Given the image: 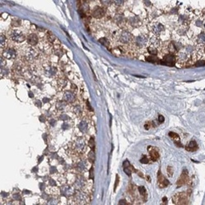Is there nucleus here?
<instances>
[{"instance_id":"1","label":"nucleus","mask_w":205,"mask_h":205,"mask_svg":"<svg viewBox=\"0 0 205 205\" xmlns=\"http://www.w3.org/2000/svg\"><path fill=\"white\" fill-rule=\"evenodd\" d=\"M117 39L120 44H122V46L130 45H132L134 36L131 32L127 31H123L121 33L117 34Z\"/></svg>"},{"instance_id":"2","label":"nucleus","mask_w":205,"mask_h":205,"mask_svg":"<svg viewBox=\"0 0 205 205\" xmlns=\"http://www.w3.org/2000/svg\"><path fill=\"white\" fill-rule=\"evenodd\" d=\"M190 193L181 192L177 193L172 197V201L175 204H188Z\"/></svg>"},{"instance_id":"3","label":"nucleus","mask_w":205,"mask_h":205,"mask_svg":"<svg viewBox=\"0 0 205 205\" xmlns=\"http://www.w3.org/2000/svg\"><path fill=\"white\" fill-rule=\"evenodd\" d=\"M71 147L72 151H74L75 153H80L84 152V150L86 148V145H85V142L83 139L78 138L73 141L72 144H71Z\"/></svg>"},{"instance_id":"4","label":"nucleus","mask_w":205,"mask_h":205,"mask_svg":"<svg viewBox=\"0 0 205 205\" xmlns=\"http://www.w3.org/2000/svg\"><path fill=\"white\" fill-rule=\"evenodd\" d=\"M147 36L145 35H138L136 38H134L132 45L134 48L137 49H143L145 48L147 45Z\"/></svg>"},{"instance_id":"5","label":"nucleus","mask_w":205,"mask_h":205,"mask_svg":"<svg viewBox=\"0 0 205 205\" xmlns=\"http://www.w3.org/2000/svg\"><path fill=\"white\" fill-rule=\"evenodd\" d=\"M9 38L12 41L17 42V43H21L25 40V35L23 32L19 31L18 29H13L9 32Z\"/></svg>"},{"instance_id":"6","label":"nucleus","mask_w":205,"mask_h":205,"mask_svg":"<svg viewBox=\"0 0 205 205\" xmlns=\"http://www.w3.org/2000/svg\"><path fill=\"white\" fill-rule=\"evenodd\" d=\"M177 62V58L176 56L172 54V53H167L164 56L163 58L159 63L163 64V65H166V66H172L175 65V63Z\"/></svg>"},{"instance_id":"7","label":"nucleus","mask_w":205,"mask_h":205,"mask_svg":"<svg viewBox=\"0 0 205 205\" xmlns=\"http://www.w3.org/2000/svg\"><path fill=\"white\" fill-rule=\"evenodd\" d=\"M3 56L6 59H14L17 56V52L12 47L5 48L4 49V52H3Z\"/></svg>"},{"instance_id":"8","label":"nucleus","mask_w":205,"mask_h":205,"mask_svg":"<svg viewBox=\"0 0 205 205\" xmlns=\"http://www.w3.org/2000/svg\"><path fill=\"white\" fill-rule=\"evenodd\" d=\"M164 30H165V28H164L163 25L158 23V22L153 23L151 26V31L155 36H158V35H161V33Z\"/></svg>"},{"instance_id":"9","label":"nucleus","mask_w":205,"mask_h":205,"mask_svg":"<svg viewBox=\"0 0 205 205\" xmlns=\"http://www.w3.org/2000/svg\"><path fill=\"white\" fill-rule=\"evenodd\" d=\"M188 181H189V175H188V171H187V170H184L183 171H182V173H181L180 178L178 179L177 184L178 186H181V185H184L186 184V183L188 182Z\"/></svg>"},{"instance_id":"10","label":"nucleus","mask_w":205,"mask_h":205,"mask_svg":"<svg viewBox=\"0 0 205 205\" xmlns=\"http://www.w3.org/2000/svg\"><path fill=\"white\" fill-rule=\"evenodd\" d=\"M158 184L160 188H165L167 187L169 185V181H167L166 177H164V176L161 172H158Z\"/></svg>"},{"instance_id":"11","label":"nucleus","mask_w":205,"mask_h":205,"mask_svg":"<svg viewBox=\"0 0 205 205\" xmlns=\"http://www.w3.org/2000/svg\"><path fill=\"white\" fill-rule=\"evenodd\" d=\"M105 11L103 7H94V10L92 11V16L94 17V18H103L104 16Z\"/></svg>"},{"instance_id":"12","label":"nucleus","mask_w":205,"mask_h":205,"mask_svg":"<svg viewBox=\"0 0 205 205\" xmlns=\"http://www.w3.org/2000/svg\"><path fill=\"white\" fill-rule=\"evenodd\" d=\"M74 197H75L76 203H77L78 204H85L87 202L86 196L84 195L83 193H81V192H78V193H77Z\"/></svg>"},{"instance_id":"13","label":"nucleus","mask_w":205,"mask_h":205,"mask_svg":"<svg viewBox=\"0 0 205 205\" xmlns=\"http://www.w3.org/2000/svg\"><path fill=\"white\" fill-rule=\"evenodd\" d=\"M63 99L66 103H73L75 100V95L73 94L71 91H66L63 94Z\"/></svg>"},{"instance_id":"14","label":"nucleus","mask_w":205,"mask_h":205,"mask_svg":"<svg viewBox=\"0 0 205 205\" xmlns=\"http://www.w3.org/2000/svg\"><path fill=\"white\" fill-rule=\"evenodd\" d=\"M39 39L35 34H30L27 36V43L30 45L34 46L38 44Z\"/></svg>"},{"instance_id":"15","label":"nucleus","mask_w":205,"mask_h":205,"mask_svg":"<svg viewBox=\"0 0 205 205\" xmlns=\"http://www.w3.org/2000/svg\"><path fill=\"white\" fill-rule=\"evenodd\" d=\"M123 168H124V171H125V173L126 174V175H128L129 177H131V173H132L134 167L130 164L128 160H126V161H125V162L123 163Z\"/></svg>"},{"instance_id":"16","label":"nucleus","mask_w":205,"mask_h":205,"mask_svg":"<svg viewBox=\"0 0 205 205\" xmlns=\"http://www.w3.org/2000/svg\"><path fill=\"white\" fill-rule=\"evenodd\" d=\"M86 185V181L82 177H79L76 179V181H75V186L77 188V189H83Z\"/></svg>"},{"instance_id":"17","label":"nucleus","mask_w":205,"mask_h":205,"mask_svg":"<svg viewBox=\"0 0 205 205\" xmlns=\"http://www.w3.org/2000/svg\"><path fill=\"white\" fill-rule=\"evenodd\" d=\"M185 150H187L188 152H195L198 150V144L195 140H192L185 146Z\"/></svg>"},{"instance_id":"18","label":"nucleus","mask_w":205,"mask_h":205,"mask_svg":"<svg viewBox=\"0 0 205 205\" xmlns=\"http://www.w3.org/2000/svg\"><path fill=\"white\" fill-rule=\"evenodd\" d=\"M61 190H62L63 195H65V196H71L72 195H74L73 190L69 185H64V186L61 188Z\"/></svg>"},{"instance_id":"19","label":"nucleus","mask_w":205,"mask_h":205,"mask_svg":"<svg viewBox=\"0 0 205 205\" xmlns=\"http://www.w3.org/2000/svg\"><path fill=\"white\" fill-rule=\"evenodd\" d=\"M196 42L200 47H205V33H200L197 37Z\"/></svg>"},{"instance_id":"20","label":"nucleus","mask_w":205,"mask_h":205,"mask_svg":"<svg viewBox=\"0 0 205 205\" xmlns=\"http://www.w3.org/2000/svg\"><path fill=\"white\" fill-rule=\"evenodd\" d=\"M150 155L151 159H152V161H153V162H156V161H158V158H159V153H158V152L155 149H153V148L150 151Z\"/></svg>"},{"instance_id":"21","label":"nucleus","mask_w":205,"mask_h":205,"mask_svg":"<svg viewBox=\"0 0 205 205\" xmlns=\"http://www.w3.org/2000/svg\"><path fill=\"white\" fill-rule=\"evenodd\" d=\"M138 190H139V195H140V196H141V198H143V200H144V201H146L147 194H146L145 188L144 187V186H139V187L138 188Z\"/></svg>"},{"instance_id":"22","label":"nucleus","mask_w":205,"mask_h":205,"mask_svg":"<svg viewBox=\"0 0 205 205\" xmlns=\"http://www.w3.org/2000/svg\"><path fill=\"white\" fill-rule=\"evenodd\" d=\"M85 169H86V164L85 162L80 161L77 164V170L78 171H85Z\"/></svg>"},{"instance_id":"23","label":"nucleus","mask_w":205,"mask_h":205,"mask_svg":"<svg viewBox=\"0 0 205 205\" xmlns=\"http://www.w3.org/2000/svg\"><path fill=\"white\" fill-rule=\"evenodd\" d=\"M78 127H79V130H80L81 132H85L87 128H88L87 122H85V121H81L80 124L78 125Z\"/></svg>"},{"instance_id":"24","label":"nucleus","mask_w":205,"mask_h":205,"mask_svg":"<svg viewBox=\"0 0 205 205\" xmlns=\"http://www.w3.org/2000/svg\"><path fill=\"white\" fill-rule=\"evenodd\" d=\"M7 39L6 38V36L3 34H1V48L4 49L5 48H7Z\"/></svg>"},{"instance_id":"25","label":"nucleus","mask_w":205,"mask_h":205,"mask_svg":"<svg viewBox=\"0 0 205 205\" xmlns=\"http://www.w3.org/2000/svg\"><path fill=\"white\" fill-rule=\"evenodd\" d=\"M115 21L118 25H122L123 22H125V19L122 14H118L117 16L115 17Z\"/></svg>"},{"instance_id":"26","label":"nucleus","mask_w":205,"mask_h":205,"mask_svg":"<svg viewBox=\"0 0 205 205\" xmlns=\"http://www.w3.org/2000/svg\"><path fill=\"white\" fill-rule=\"evenodd\" d=\"M147 50H148V52L150 53L151 55H156L157 53H158V48L154 47V46L150 45L148 47Z\"/></svg>"},{"instance_id":"27","label":"nucleus","mask_w":205,"mask_h":205,"mask_svg":"<svg viewBox=\"0 0 205 205\" xmlns=\"http://www.w3.org/2000/svg\"><path fill=\"white\" fill-rule=\"evenodd\" d=\"M150 45L152 46H154V47H156V48H158L160 46V41L159 39L158 38H152L151 39H150Z\"/></svg>"},{"instance_id":"28","label":"nucleus","mask_w":205,"mask_h":205,"mask_svg":"<svg viewBox=\"0 0 205 205\" xmlns=\"http://www.w3.org/2000/svg\"><path fill=\"white\" fill-rule=\"evenodd\" d=\"M66 103H64V102H58V104H57V108H58L59 110H61V111H63V110H64L65 108H66Z\"/></svg>"},{"instance_id":"29","label":"nucleus","mask_w":205,"mask_h":205,"mask_svg":"<svg viewBox=\"0 0 205 205\" xmlns=\"http://www.w3.org/2000/svg\"><path fill=\"white\" fill-rule=\"evenodd\" d=\"M99 42H100L103 45L105 46V47H107V48H109V46H110V43H109V41H108L107 39H104V38L99 39Z\"/></svg>"},{"instance_id":"30","label":"nucleus","mask_w":205,"mask_h":205,"mask_svg":"<svg viewBox=\"0 0 205 205\" xmlns=\"http://www.w3.org/2000/svg\"><path fill=\"white\" fill-rule=\"evenodd\" d=\"M169 136H170L171 139L175 140V141H177V140H180V136H178L177 133L175 132H170L169 133Z\"/></svg>"},{"instance_id":"31","label":"nucleus","mask_w":205,"mask_h":205,"mask_svg":"<svg viewBox=\"0 0 205 205\" xmlns=\"http://www.w3.org/2000/svg\"><path fill=\"white\" fill-rule=\"evenodd\" d=\"M74 112L77 115H79L81 113V108H80V107L79 106V105H77V106H75V107H74Z\"/></svg>"},{"instance_id":"32","label":"nucleus","mask_w":205,"mask_h":205,"mask_svg":"<svg viewBox=\"0 0 205 205\" xmlns=\"http://www.w3.org/2000/svg\"><path fill=\"white\" fill-rule=\"evenodd\" d=\"M167 171L169 177H172V175H173V169H172V167H170V166H169V167H167Z\"/></svg>"},{"instance_id":"33","label":"nucleus","mask_w":205,"mask_h":205,"mask_svg":"<svg viewBox=\"0 0 205 205\" xmlns=\"http://www.w3.org/2000/svg\"><path fill=\"white\" fill-rule=\"evenodd\" d=\"M140 163L143 164H146L149 163V159H148V158L146 156H143L142 158L140 159Z\"/></svg>"},{"instance_id":"34","label":"nucleus","mask_w":205,"mask_h":205,"mask_svg":"<svg viewBox=\"0 0 205 205\" xmlns=\"http://www.w3.org/2000/svg\"><path fill=\"white\" fill-rule=\"evenodd\" d=\"M204 65H205V61H203V60L198 61V63L195 64V66H204Z\"/></svg>"},{"instance_id":"35","label":"nucleus","mask_w":205,"mask_h":205,"mask_svg":"<svg viewBox=\"0 0 205 205\" xmlns=\"http://www.w3.org/2000/svg\"><path fill=\"white\" fill-rule=\"evenodd\" d=\"M119 183V177L118 175H117V179H116V183H115V186H114V190H116V189Z\"/></svg>"},{"instance_id":"36","label":"nucleus","mask_w":205,"mask_h":205,"mask_svg":"<svg viewBox=\"0 0 205 205\" xmlns=\"http://www.w3.org/2000/svg\"><path fill=\"white\" fill-rule=\"evenodd\" d=\"M113 1L115 2V4H117V5H122L124 3L125 0H113Z\"/></svg>"},{"instance_id":"37","label":"nucleus","mask_w":205,"mask_h":205,"mask_svg":"<svg viewBox=\"0 0 205 205\" xmlns=\"http://www.w3.org/2000/svg\"><path fill=\"white\" fill-rule=\"evenodd\" d=\"M151 122H146L145 123V125H144V128L146 129V130H149V129L151 127Z\"/></svg>"},{"instance_id":"38","label":"nucleus","mask_w":205,"mask_h":205,"mask_svg":"<svg viewBox=\"0 0 205 205\" xmlns=\"http://www.w3.org/2000/svg\"><path fill=\"white\" fill-rule=\"evenodd\" d=\"M89 144H90V146L91 148L93 149L94 147V139H90V140L89 141Z\"/></svg>"},{"instance_id":"39","label":"nucleus","mask_w":205,"mask_h":205,"mask_svg":"<svg viewBox=\"0 0 205 205\" xmlns=\"http://www.w3.org/2000/svg\"><path fill=\"white\" fill-rule=\"evenodd\" d=\"M158 122H159V123H163V122H164L163 116H162V115H159V116H158Z\"/></svg>"},{"instance_id":"40","label":"nucleus","mask_w":205,"mask_h":205,"mask_svg":"<svg viewBox=\"0 0 205 205\" xmlns=\"http://www.w3.org/2000/svg\"><path fill=\"white\" fill-rule=\"evenodd\" d=\"M119 204H129L125 200H120L119 201Z\"/></svg>"},{"instance_id":"41","label":"nucleus","mask_w":205,"mask_h":205,"mask_svg":"<svg viewBox=\"0 0 205 205\" xmlns=\"http://www.w3.org/2000/svg\"><path fill=\"white\" fill-rule=\"evenodd\" d=\"M204 53H205V48H204Z\"/></svg>"}]
</instances>
